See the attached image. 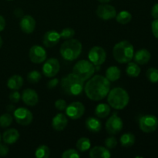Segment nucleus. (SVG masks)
Listing matches in <instances>:
<instances>
[{
    "label": "nucleus",
    "mask_w": 158,
    "mask_h": 158,
    "mask_svg": "<svg viewBox=\"0 0 158 158\" xmlns=\"http://www.w3.org/2000/svg\"><path fill=\"white\" fill-rule=\"evenodd\" d=\"M84 90L89 100L100 101L104 99L110 90V82L103 76L96 75L88 80Z\"/></svg>",
    "instance_id": "obj_1"
},
{
    "label": "nucleus",
    "mask_w": 158,
    "mask_h": 158,
    "mask_svg": "<svg viewBox=\"0 0 158 158\" xmlns=\"http://www.w3.org/2000/svg\"><path fill=\"white\" fill-rule=\"evenodd\" d=\"M63 92L69 96H78L84 89V81L74 73H69L61 80Z\"/></svg>",
    "instance_id": "obj_2"
},
{
    "label": "nucleus",
    "mask_w": 158,
    "mask_h": 158,
    "mask_svg": "<svg viewBox=\"0 0 158 158\" xmlns=\"http://www.w3.org/2000/svg\"><path fill=\"white\" fill-rule=\"evenodd\" d=\"M106 97L108 104L115 110L124 109L130 101L129 94L121 87H116L110 90Z\"/></svg>",
    "instance_id": "obj_3"
},
{
    "label": "nucleus",
    "mask_w": 158,
    "mask_h": 158,
    "mask_svg": "<svg viewBox=\"0 0 158 158\" xmlns=\"http://www.w3.org/2000/svg\"><path fill=\"white\" fill-rule=\"evenodd\" d=\"M113 55L116 61L120 63H128L134 58V49L127 40L117 43L113 49Z\"/></svg>",
    "instance_id": "obj_4"
},
{
    "label": "nucleus",
    "mask_w": 158,
    "mask_h": 158,
    "mask_svg": "<svg viewBox=\"0 0 158 158\" xmlns=\"http://www.w3.org/2000/svg\"><path fill=\"white\" fill-rule=\"evenodd\" d=\"M83 46L79 40L69 39L65 41L60 47V54L65 60L73 61L77 60L82 52Z\"/></svg>",
    "instance_id": "obj_5"
},
{
    "label": "nucleus",
    "mask_w": 158,
    "mask_h": 158,
    "mask_svg": "<svg viewBox=\"0 0 158 158\" xmlns=\"http://www.w3.org/2000/svg\"><path fill=\"white\" fill-rule=\"evenodd\" d=\"M95 73L94 65L90 61L82 60L77 62L73 68V73L86 81L93 77Z\"/></svg>",
    "instance_id": "obj_6"
},
{
    "label": "nucleus",
    "mask_w": 158,
    "mask_h": 158,
    "mask_svg": "<svg viewBox=\"0 0 158 158\" xmlns=\"http://www.w3.org/2000/svg\"><path fill=\"white\" fill-rule=\"evenodd\" d=\"M139 127L143 132L150 134L155 131L158 127V119L152 114H147L140 117Z\"/></svg>",
    "instance_id": "obj_7"
},
{
    "label": "nucleus",
    "mask_w": 158,
    "mask_h": 158,
    "mask_svg": "<svg viewBox=\"0 0 158 158\" xmlns=\"http://www.w3.org/2000/svg\"><path fill=\"white\" fill-rule=\"evenodd\" d=\"M123 120L117 114H114L111 117H110L105 124L106 131L110 135H116L119 134L123 129Z\"/></svg>",
    "instance_id": "obj_8"
},
{
    "label": "nucleus",
    "mask_w": 158,
    "mask_h": 158,
    "mask_svg": "<svg viewBox=\"0 0 158 158\" xmlns=\"http://www.w3.org/2000/svg\"><path fill=\"white\" fill-rule=\"evenodd\" d=\"M13 116L16 123L23 126L29 125L33 120L32 112L25 107H19L15 109L14 110Z\"/></svg>",
    "instance_id": "obj_9"
},
{
    "label": "nucleus",
    "mask_w": 158,
    "mask_h": 158,
    "mask_svg": "<svg viewBox=\"0 0 158 158\" xmlns=\"http://www.w3.org/2000/svg\"><path fill=\"white\" fill-rule=\"evenodd\" d=\"M89 60L94 66H100L106 59V52L101 46H94L88 53Z\"/></svg>",
    "instance_id": "obj_10"
},
{
    "label": "nucleus",
    "mask_w": 158,
    "mask_h": 158,
    "mask_svg": "<svg viewBox=\"0 0 158 158\" xmlns=\"http://www.w3.org/2000/svg\"><path fill=\"white\" fill-rule=\"evenodd\" d=\"M85 113V106L80 102H73L67 105L66 114L72 120H78L81 118Z\"/></svg>",
    "instance_id": "obj_11"
},
{
    "label": "nucleus",
    "mask_w": 158,
    "mask_h": 158,
    "mask_svg": "<svg viewBox=\"0 0 158 158\" xmlns=\"http://www.w3.org/2000/svg\"><path fill=\"white\" fill-rule=\"evenodd\" d=\"M60 69V62L56 58L48 59L43 66V73L46 77H54L59 73Z\"/></svg>",
    "instance_id": "obj_12"
},
{
    "label": "nucleus",
    "mask_w": 158,
    "mask_h": 158,
    "mask_svg": "<svg viewBox=\"0 0 158 158\" xmlns=\"http://www.w3.org/2000/svg\"><path fill=\"white\" fill-rule=\"evenodd\" d=\"M29 56L31 61L34 63H42L46 60V51L41 46L35 45L29 49Z\"/></svg>",
    "instance_id": "obj_13"
},
{
    "label": "nucleus",
    "mask_w": 158,
    "mask_h": 158,
    "mask_svg": "<svg viewBox=\"0 0 158 158\" xmlns=\"http://www.w3.org/2000/svg\"><path fill=\"white\" fill-rule=\"evenodd\" d=\"M96 13L101 19L110 20L115 18L117 15V10L111 5L101 4L97 7Z\"/></svg>",
    "instance_id": "obj_14"
},
{
    "label": "nucleus",
    "mask_w": 158,
    "mask_h": 158,
    "mask_svg": "<svg viewBox=\"0 0 158 158\" xmlns=\"http://www.w3.org/2000/svg\"><path fill=\"white\" fill-rule=\"evenodd\" d=\"M19 26L20 29L23 32L26 34H30L35 30L36 22L32 15H23L21 20H20Z\"/></svg>",
    "instance_id": "obj_15"
},
{
    "label": "nucleus",
    "mask_w": 158,
    "mask_h": 158,
    "mask_svg": "<svg viewBox=\"0 0 158 158\" xmlns=\"http://www.w3.org/2000/svg\"><path fill=\"white\" fill-rule=\"evenodd\" d=\"M21 97L25 104L28 105V106H35L39 102L38 94L35 92V90L30 89V88L24 89L23 94H22Z\"/></svg>",
    "instance_id": "obj_16"
},
{
    "label": "nucleus",
    "mask_w": 158,
    "mask_h": 158,
    "mask_svg": "<svg viewBox=\"0 0 158 158\" xmlns=\"http://www.w3.org/2000/svg\"><path fill=\"white\" fill-rule=\"evenodd\" d=\"M60 34L54 30H49L44 34L43 36V44L47 48H52L60 42Z\"/></svg>",
    "instance_id": "obj_17"
},
{
    "label": "nucleus",
    "mask_w": 158,
    "mask_h": 158,
    "mask_svg": "<svg viewBox=\"0 0 158 158\" xmlns=\"http://www.w3.org/2000/svg\"><path fill=\"white\" fill-rule=\"evenodd\" d=\"M68 124V119L63 114H58L52 118V127L55 131H62L66 127Z\"/></svg>",
    "instance_id": "obj_18"
},
{
    "label": "nucleus",
    "mask_w": 158,
    "mask_h": 158,
    "mask_svg": "<svg viewBox=\"0 0 158 158\" xmlns=\"http://www.w3.org/2000/svg\"><path fill=\"white\" fill-rule=\"evenodd\" d=\"M151 58V52L145 49H139L134 55V61L138 65L147 64Z\"/></svg>",
    "instance_id": "obj_19"
},
{
    "label": "nucleus",
    "mask_w": 158,
    "mask_h": 158,
    "mask_svg": "<svg viewBox=\"0 0 158 158\" xmlns=\"http://www.w3.org/2000/svg\"><path fill=\"white\" fill-rule=\"evenodd\" d=\"M89 157L91 158H109L111 157V154L108 148L96 146L89 151Z\"/></svg>",
    "instance_id": "obj_20"
},
{
    "label": "nucleus",
    "mask_w": 158,
    "mask_h": 158,
    "mask_svg": "<svg viewBox=\"0 0 158 158\" xmlns=\"http://www.w3.org/2000/svg\"><path fill=\"white\" fill-rule=\"evenodd\" d=\"M19 138V133L16 129L11 128L3 133L2 140L7 144H12L15 143Z\"/></svg>",
    "instance_id": "obj_21"
},
{
    "label": "nucleus",
    "mask_w": 158,
    "mask_h": 158,
    "mask_svg": "<svg viewBox=\"0 0 158 158\" xmlns=\"http://www.w3.org/2000/svg\"><path fill=\"white\" fill-rule=\"evenodd\" d=\"M85 125L88 131L92 133H98L102 129L101 121L94 117H88L85 122Z\"/></svg>",
    "instance_id": "obj_22"
},
{
    "label": "nucleus",
    "mask_w": 158,
    "mask_h": 158,
    "mask_svg": "<svg viewBox=\"0 0 158 158\" xmlns=\"http://www.w3.org/2000/svg\"><path fill=\"white\" fill-rule=\"evenodd\" d=\"M23 79L19 75H13L8 80L7 86L12 90H19L23 85Z\"/></svg>",
    "instance_id": "obj_23"
},
{
    "label": "nucleus",
    "mask_w": 158,
    "mask_h": 158,
    "mask_svg": "<svg viewBox=\"0 0 158 158\" xmlns=\"http://www.w3.org/2000/svg\"><path fill=\"white\" fill-rule=\"evenodd\" d=\"M121 71L117 66H112L107 68L106 70V78L110 82H115L120 78Z\"/></svg>",
    "instance_id": "obj_24"
},
{
    "label": "nucleus",
    "mask_w": 158,
    "mask_h": 158,
    "mask_svg": "<svg viewBox=\"0 0 158 158\" xmlns=\"http://www.w3.org/2000/svg\"><path fill=\"white\" fill-rule=\"evenodd\" d=\"M110 114V106L107 103H100L96 106L95 115L99 118H106Z\"/></svg>",
    "instance_id": "obj_25"
},
{
    "label": "nucleus",
    "mask_w": 158,
    "mask_h": 158,
    "mask_svg": "<svg viewBox=\"0 0 158 158\" xmlns=\"http://www.w3.org/2000/svg\"><path fill=\"white\" fill-rule=\"evenodd\" d=\"M140 71H141V69H140V67L137 63H132V62L128 63L126 68V73L128 77L136 78L140 75Z\"/></svg>",
    "instance_id": "obj_26"
},
{
    "label": "nucleus",
    "mask_w": 158,
    "mask_h": 158,
    "mask_svg": "<svg viewBox=\"0 0 158 158\" xmlns=\"http://www.w3.org/2000/svg\"><path fill=\"white\" fill-rule=\"evenodd\" d=\"M120 142L123 148H131L135 143V136L131 132L125 133L120 137Z\"/></svg>",
    "instance_id": "obj_27"
},
{
    "label": "nucleus",
    "mask_w": 158,
    "mask_h": 158,
    "mask_svg": "<svg viewBox=\"0 0 158 158\" xmlns=\"http://www.w3.org/2000/svg\"><path fill=\"white\" fill-rule=\"evenodd\" d=\"M76 147H77V151L80 152H86L90 149L91 142L87 137H81L77 141Z\"/></svg>",
    "instance_id": "obj_28"
},
{
    "label": "nucleus",
    "mask_w": 158,
    "mask_h": 158,
    "mask_svg": "<svg viewBox=\"0 0 158 158\" xmlns=\"http://www.w3.org/2000/svg\"><path fill=\"white\" fill-rule=\"evenodd\" d=\"M116 20L118 23L122 25L128 24L132 19V15L127 11H121L116 15Z\"/></svg>",
    "instance_id": "obj_29"
},
{
    "label": "nucleus",
    "mask_w": 158,
    "mask_h": 158,
    "mask_svg": "<svg viewBox=\"0 0 158 158\" xmlns=\"http://www.w3.org/2000/svg\"><path fill=\"white\" fill-rule=\"evenodd\" d=\"M35 156L37 158H48L50 156V151L46 145H40L36 148Z\"/></svg>",
    "instance_id": "obj_30"
},
{
    "label": "nucleus",
    "mask_w": 158,
    "mask_h": 158,
    "mask_svg": "<svg viewBox=\"0 0 158 158\" xmlns=\"http://www.w3.org/2000/svg\"><path fill=\"white\" fill-rule=\"evenodd\" d=\"M12 115L10 114H4L0 116V127L2 128L9 127L12 123Z\"/></svg>",
    "instance_id": "obj_31"
},
{
    "label": "nucleus",
    "mask_w": 158,
    "mask_h": 158,
    "mask_svg": "<svg viewBox=\"0 0 158 158\" xmlns=\"http://www.w3.org/2000/svg\"><path fill=\"white\" fill-rule=\"evenodd\" d=\"M148 80L153 83H158V69L156 68H149L146 73Z\"/></svg>",
    "instance_id": "obj_32"
},
{
    "label": "nucleus",
    "mask_w": 158,
    "mask_h": 158,
    "mask_svg": "<svg viewBox=\"0 0 158 158\" xmlns=\"http://www.w3.org/2000/svg\"><path fill=\"white\" fill-rule=\"evenodd\" d=\"M41 78V73L37 70H32L27 74V80L31 83H39Z\"/></svg>",
    "instance_id": "obj_33"
},
{
    "label": "nucleus",
    "mask_w": 158,
    "mask_h": 158,
    "mask_svg": "<svg viewBox=\"0 0 158 158\" xmlns=\"http://www.w3.org/2000/svg\"><path fill=\"white\" fill-rule=\"evenodd\" d=\"M60 37L63 40H69L72 39L75 35V31L72 28H65L60 32Z\"/></svg>",
    "instance_id": "obj_34"
},
{
    "label": "nucleus",
    "mask_w": 158,
    "mask_h": 158,
    "mask_svg": "<svg viewBox=\"0 0 158 158\" xmlns=\"http://www.w3.org/2000/svg\"><path fill=\"white\" fill-rule=\"evenodd\" d=\"M80 157L78 151L74 149H68L62 154L63 158H79Z\"/></svg>",
    "instance_id": "obj_35"
},
{
    "label": "nucleus",
    "mask_w": 158,
    "mask_h": 158,
    "mask_svg": "<svg viewBox=\"0 0 158 158\" xmlns=\"http://www.w3.org/2000/svg\"><path fill=\"white\" fill-rule=\"evenodd\" d=\"M105 146L108 149H114L117 146V140L114 137H109L105 140Z\"/></svg>",
    "instance_id": "obj_36"
},
{
    "label": "nucleus",
    "mask_w": 158,
    "mask_h": 158,
    "mask_svg": "<svg viewBox=\"0 0 158 158\" xmlns=\"http://www.w3.org/2000/svg\"><path fill=\"white\" fill-rule=\"evenodd\" d=\"M9 98L12 103H18L20 100V99H21V95H20V94L17 90H14L9 94Z\"/></svg>",
    "instance_id": "obj_37"
},
{
    "label": "nucleus",
    "mask_w": 158,
    "mask_h": 158,
    "mask_svg": "<svg viewBox=\"0 0 158 158\" xmlns=\"http://www.w3.org/2000/svg\"><path fill=\"white\" fill-rule=\"evenodd\" d=\"M67 106V103H66V100H63V99H60V100H57L55 102V107L58 110L63 111L65 110Z\"/></svg>",
    "instance_id": "obj_38"
},
{
    "label": "nucleus",
    "mask_w": 158,
    "mask_h": 158,
    "mask_svg": "<svg viewBox=\"0 0 158 158\" xmlns=\"http://www.w3.org/2000/svg\"><path fill=\"white\" fill-rule=\"evenodd\" d=\"M151 30L155 38L158 39V19H156L151 23Z\"/></svg>",
    "instance_id": "obj_39"
},
{
    "label": "nucleus",
    "mask_w": 158,
    "mask_h": 158,
    "mask_svg": "<svg viewBox=\"0 0 158 158\" xmlns=\"http://www.w3.org/2000/svg\"><path fill=\"white\" fill-rule=\"evenodd\" d=\"M9 148L7 145L3 144V143H0V156L1 157H5L9 153Z\"/></svg>",
    "instance_id": "obj_40"
},
{
    "label": "nucleus",
    "mask_w": 158,
    "mask_h": 158,
    "mask_svg": "<svg viewBox=\"0 0 158 158\" xmlns=\"http://www.w3.org/2000/svg\"><path fill=\"white\" fill-rule=\"evenodd\" d=\"M59 82H60V80L57 78L52 79V80H50L47 83V87L49 89H53V88H55L59 84Z\"/></svg>",
    "instance_id": "obj_41"
},
{
    "label": "nucleus",
    "mask_w": 158,
    "mask_h": 158,
    "mask_svg": "<svg viewBox=\"0 0 158 158\" xmlns=\"http://www.w3.org/2000/svg\"><path fill=\"white\" fill-rule=\"evenodd\" d=\"M151 16L156 19H158V2L155 3L151 9Z\"/></svg>",
    "instance_id": "obj_42"
},
{
    "label": "nucleus",
    "mask_w": 158,
    "mask_h": 158,
    "mask_svg": "<svg viewBox=\"0 0 158 158\" xmlns=\"http://www.w3.org/2000/svg\"><path fill=\"white\" fill-rule=\"evenodd\" d=\"M5 27H6V19L2 15H0V32L4 30Z\"/></svg>",
    "instance_id": "obj_43"
},
{
    "label": "nucleus",
    "mask_w": 158,
    "mask_h": 158,
    "mask_svg": "<svg viewBox=\"0 0 158 158\" xmlns=\"http://www.w3.org/2000/svg\"><path fill=\"white\" fill-rule=\"evenodd\" d=\"M14 13H15V15H16V17H20L22 15H20V13L23 14V12L21 11V9H15V12H14Z\"/></svg>",
    "instance_id": "obj_44"
},
{
    "label": "nucleus",
    "mask_w": 158,
    "mask_h": 158,
    "mask_svg": "<svg viewBox=\"0 0 158 158\" xmlns=\"http://www.w3.org/2000/svg\"><path fill=\"white\" fill-rule=\"evenodd\" d=\"M14 109H15V106L13 105H9L7 106V110L8 111H13Z\"/></svg>",
    "instance_id": "obj_45"
},
{
    "label": "nucleus",
    "mask_w": 158,
    "mask_h": 158,
    "mask_svg": "<svg viewBox=\"0 0 158 158\" xmlns=\"http://www.w3.org/2000/svg\"><path fill=\"white\" fill-rule=\"evenodd\" d=\"M98 2H100L101 3H107V2H111L112 0H97Z\"/></svg>",
    "instance_id": "obj_46"
},
{
    "label": "nucleus",
    "mask_w": 158,
    "mask_h": 158,
    "mask_svg": "<svg viewBox=\"0 0 158 158\" xmlns=\"http://www.w3.org/2000/svg\"><path fill=\"white\" fill-rule=\"evenodd\" d=\"M2 44H3V41H2V37L0 36V48L2 46Z\"/></svg>",
    "instance_id": "obj_47"
},
{
    "label": "nucleus",
    "mask_w": 158,
    "mask_h": 158,
    "mask_svg": "<svg viewBox=\"0 0 158 158\" xmlns=\"http://www.w3.org/2000/svg\"><path fill=\"white\" fill-rule=\"evenodd\" d=\"M0 140H1V134H0Z\"/></svg>",
    "instance_id": "obj_48"
},
{
    "label": "nucleus",
    "mask_w": 158,
    "mask_h": 158,
    "mask_svg": "<svg viewBox=\"0 0 158 158\" xmlns=\"http://www.w3.org/2000/svg\"><path fill=\"white\" fill-rule=\"evenodd\" d=\"M8 1H12V0H8Z\"/></svg>",
    "instance_id": "obj_49"
}]
</instances>
